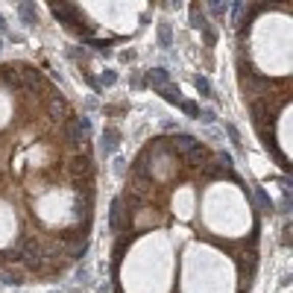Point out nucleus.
<instances>
[{
  "mask_svg": "<svg viewBox=\"0 0 293 293\" xmlns=\"http://www.w3.org/2000/svg\"><path fill=\"white\" fill-rule=\"evenodd\" d=\"M53 18H56L59 23L70 26V30H85V33H88V23H82L76 6H70L68 0H53Z\"/></svg>",
  "mask_w": 293,
  "mask_h": 293,
  "instance_id": "obj_1",
  "label": "nucleus"
},
{
  "mask_svg": "<svg viewBox=\"0 0 293 293\" xmlns=\"http://www.w3.org/2000/svg\"><path fill=\"white\" fill-rule=\"evenodd\" d=\"M120 138H123V135H120L117 126H105L103 132H100V155H103V158H112L117 152V147H120Z\"/></svg>",
  "mask_w": 293,
  "mask_h": 293,
  "instance_id": "obj_2",
  "label": "nucleus"
},
{
  "mask_svg": "<svg viewBox=\"0 0 293 293\" xmlns=\"http://www.w3.org/2000/svg\"><path fill=\"white\" fill-rule=\"evenodd\" d=\"M0 82L12 88V91H23V73L21 68H15V65H3L0 68Z\"/></svg>",
  "mask_w": 293,
  "mask_h": 293,
  "instance_id": "obj_3",
  "label": "nucleus"
},
{
  "mask_svg": "<svg viewBox=\"0 0 293 293\" xmlns=\"http://www.w3.org/2000/svg\"><path fill=\"white\" fill-rule=\"evenodd\" d=\"M249 199L255 202V208L261 211V214H273V211H276V202H273V197L267 194V188H252V191H249Z\"/></svg>",
  "mask_w": 293,
  "mask_h": 293,
  "instance_id": "obj_4",
  "label": "nucleus"
},
{
  "mask_svg": "<svg viewBox=\"0 0 293 293\" xmlns=\"http://www.w3.org/2000/svg\"><path fill=\"white\" fill-rule=\"evenodd\" d=\"M47 115L53 117V120H68L70 109H68V103H65V97L53 94V97H50V103H47Z\"/></svg>",
  "mask_w": 293,
  "mask_h": 293,
  "instance_id": "obj_5",
  "label": "nucleus"
},
{
  "mask_svg": "<svg viewBox=\"0 0 293 293\" xmlns=\"http://www.w3.org/2000/svg\"><path fill=\"white\" fill-rule=\"evenodd\" d=\"M170 82V70L167 68H150L147 70V85H150L152 91H158L162 85H167Z\"/></svg>",
  "mask_w": 293,
  "mask_h": 293,
  "instance_id": "obj_6",
  "label": "nucleus"
},
{
  "mask_svg": "<svg viewBox=\"0 0 293 293\" xmlns=\"http://www.w3.org/2000/svg\"><path fill=\"white\" fill-rule=\"evenodd\" d=\"M123 214H126V211H123V199L115 197V199H112V211H109V229H112V232H120V220H123ZM126 217H129V214H126Z\"/></svg>",
  "mask_w": 293,
  "mask_h": 293,
  "instance_id": "obj_7",
  "label": "nucleus"
},
{
  "mask_svg": "<svg viewBox=\"0 0 293 293\" xmlns=\"http://www.w3.org/2000/svg\"><path fill=\"white\" fill-rule=\"evenodd\" d=\"M18 15H21L23 26H35V23H38V12H35L33 0H21V3H18Z\"/></svg>",
  "mask_w": 293,
  "mask_h": 293,
  "instance_id": "obj_8",
  "label": "nucleus"
},
{
  "mask_svg": "<svg viewBox=\"0 0 293 293\" xmlns=\"http://www.w3.org/2000/svg\"><path fill=\"white\" fill-rule=\"evenodd\" d=\"M158 94H162L167 103H173V105H179L182 100H185V97H182V88H179V85H173V82L162 85V88H158Z\"/></svg>",
  "mask_w": 293,
  "mask_h": 293,
  "instance_id": "obj_9",
  "label": "nucleus"
},
{
  "mask_svg": "<svg viewBox=\"0 0 293 293\" xmlns=\"http://www.w3.org/2000/svg\"><path fill=\"white\" fill-rule=\"evenodd\" d=\"M188 23H191L194 30H202V26H205V15H202V9H199V0H194L191 9H188Z\"/></svg>",
  "mask_w": 293,
  "mask_h": 293,
  "instance_id": "obj_10",
  "label": "nucleus"
},
{
  "mask_svg": "<svg viewBox=\"0 0 293 293\" xmlns=\"http://www.w3.org/2000/svg\"><path fill=\"white\" fill-rule=\"evenodd\" d=\"M158 47H162V50H170V47H173V30H170L167 21L158 23Z\"/></svg>",
  "mask_w": 293,
  "mask_h": 293,
  "instance_id": "obj_11",
  "label": "nucleus"
},
{
  "mask_svg": "<svg viewBox=\"0 0 293 293\" xmlns=\"http://www.w3.org/2000/svg\"><path fill=\"white\" fill-rule=\"evenodd\" d=\"M194 88L199 91V97H205V100H211L214 97V88H211V82H208V76H194Z\"/></svg>",
  "mask_w": 293,
  "mask_h": 293,
  "instance_id": "obj_12",
  "label": "nucleus"
},
{
  "mask_svg": "<svg viewBox=\"0 0 293 293\" xmlns=\"http://www.w3.org/2000/svg\"><path fill=\"white\" fill-rule=\"evenodd\" d=\"M85 44H91L100 56H112V44L115 41H103V38H85Z\"/></svg>",
  "mask_w": 293,
  "mask_h": 293,
  "instance_id": "obj_13",
  "label": "nucleus"
},
{
  "mask_svg": "<svg viewBox=\"0 0 293 293\" xmlns=\"http://www.w3.org/2000/svg\"><path fill=\"white\" fill-rule=\"evenodd\" d=\"M0 281H3V284H23V273L18 267H15V270H3V273H0Z\"/></svg>",
  "mask_w": 293,
  "mask_h": 293,
  "instance_id": "obj_14",
  "label": "nucleus"
},
{
  "mask_svg": "<svg viewBox=\"0 0 293 293\" xmlns=\"http://www.w3.org/2000/svg\"><path fill=\"white\" fill-rule=\"evenodd\" d=\"M205 3H208V12L217 18V21H220L223 15L229 12V3H226V0H205Z\"/></svg>",
  "mask_w": 293,
  "mask_h": 293,
  "instance_id": "obj_15",
  "label": "nucleus"
},
{
  "mask_svg": "<svg viewBox=\"0 0 293 293\" xmlns=\"http://www.w3.org/2000/svg\"><path fill=\"white\" fill-rule=\"evenodd\" d=\"M197 120H202L205 126H214V120H217V112H214V109H199V112H197Z\"/></svg>",
  "mask_w": 293,
  "mask_h": 293,
  "instance_id": "obj_16",
  "label": "nucleus"
},
{
  "mask_svg": "<svg viewBox=\"0 0 293 293\" xmlns=\"http://www.w3.org/2000/svg\"><path fill=\"white\" fill-rule=\"evenodd\" d=\"M179 109H182L188 117H194V120H197V112H199V103H197V100H182V103H179Z\"/></svg>",
  "mask_w": 293,
  "mask_h": 293,
  "instance_id": "obj_17",
  "label": "nucleus"
},
{
  "mask_svg": "<svg viewBox=\"0 0 293 293\" xmlns=\"http://www.w3.org/2000/svg\"><path fill=\"white\" fill-rule=\"evenodd\" d=\"M223 129L229 132V138H232L234 147H241V144H244V141H241V132H237V126H234V123H223Z\"/></svg>",
  "mask_w": 293,
  "mask_h": 293,
  "instance_id": "obj_18",
  "label": "nucleus"
},
{
  "mask_svg": "<svg viewBox=\"0 0 293 293\" xmlns=\"http://www.w3.org/2000/svg\"><path fill=\"white\" fill-rule=\"evenodd\" d=\"M117 82V70H103V76H100V85L109 88V85H115Z\"/></svg>",
  "mask_w": 293,
  "mask_h": 293,
  "instance_id": "obj_19",
  "label": "nucleus"
},
{
  "mask_svg": "<svg viewBox=\"0 0 293 293\" xmlns=\"http://www.w3.org/2000/svg\"><path fill=\"white\" fill-rule=\"evenodd\" d=\"M241 9H244V0H232V15H234V21H241Z\"/></svg>",
  "mask_w": 293,
  "mask_h": 293,
  "instance_id": "obj_20",
  "label": "nucleus"
},
{
  "mask_svg": "<svg viewBox=\"0 0 293 293\" xmlns=\"http://www.w3.org/2000/svg\"><path fill=\"white\" fill-rule=\"evenodd\" d=\"M162 129H167V132H176V120H162Z\"/></svg>",
  "mask_w": 293,
  "mask_h": 293,
  "instance_id": "obj_21",
  "label": "nucleus"
},
{
  "mask_svg": "<svg viewBox=\"0 0 293 293\" xmlns=\"http://www.w3.org/2000/svg\"><path fill=\"white\" fill-rule=\"evenodd\" d=\"M129 82H132V88H141V85H144V79H141L138 73H132V79H129Z\"/></svg>",
  "mask_w": 293,
  "mask_h": 293,
  "instance_id": "obj_22",
  "label": "nucleus"
},
{
  "mask_svg": "<svg viewBox=\"0 0 293 293\" xmlns=\"http://www.w3.org/2000/svg\"><path fill=\"white\" fill-rule=\"evenodd\" d=\"M6 33V18H3V15H0V35Z\"/></svg>",
  "mask_w": 293,
  "mask_h": 293,
  "instance_id": "obj_23",
  "label": "nucleus"
},
{
  "mask_svg": "<svg viewBox=\"0 0 293 293\" xmlns=\"http://www.w3.org/2000/svg\"><path fill=\"white\" fill-rule=\"evenodd\" d=\"M0 53H3V38H0Z\"/></svg>",
  "mask_w": 293,
  "mask_h": 293,
  "instance_id": "obj_24",
  "label": "nucleus"
}]
</instances>
